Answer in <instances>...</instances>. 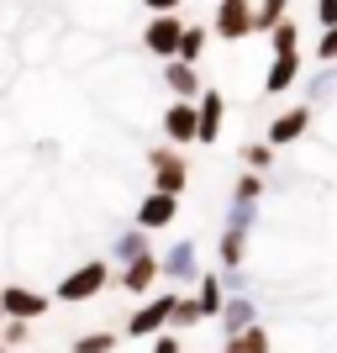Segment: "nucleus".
Masks as SVG:
<instances>
[{
  "label": "nucleus",
  "instance_id": "nucleus-1",
  "mask_svg": "<svg viewBox=\"0 0 337 353\" xmlns=\"http://www.w3.org/2000/svg\"><path fill=\"white\" fill-rule=\"evenodd\" d=\"M116 285V269L105 264V259H85L79 269H69L59 280V290H53V301H63V306H85V301H95V295H105Z\"/></svg>",
  "mask_w": 337,
  "mask_h": 353
},
{
  "label": "nucleus",
  "instance_id": "nucleus-2",
  "mask_svg": "<svg viewBox=\"0 0 337 353\" xmlns=\"http://www.w3.org/2000/svg\"><path fill=\"white\" fill-rule=\"evenodd\" d=\"M147 190H159V195H185L190 190V153H179V148L159 143V148H147Z\"/></svg>",
  "mask_w": 337,
  "mask_h": 353
},
{
  "label": "nucleus",
  "instance_id": "nucleus-3",
  "mask_svg": "<svg viewBox=\"0 0 337 353\" xmlns=\"http://www.w3.org/2000/svg\"><path fill=\"white\" fill-rule=\"evenodd\" d=\"M159 280L169 285L174 295L195 290V280H201V248H195L190 237H174V243L159 253Z\"/></svg>",
  "mask_w": 337,
  "mask_h": 353
},
{
  "label": "nucleus",
  "instance_id": "nucleus-4",
  "mask_svg": "<svg viewBox=\"0 0 337 353\" xmlns=\"http://www.w3.org/2000/svg\"><path fill=\"white\" fill-rule=\"evenodd\" d=\"M174 301H179L174 290H153V295L143 301V306H137L132 316H127V327H121V332H127V338H143V343H153L159 332H169V316H174Z\"/></svg>",
  "mask_w": 337,
  "mask_h": 353
},
{
  "label": "nucleus",
  "instance_id": "nucleus-5",
  "mask_svg": "<svg viewBox=\"0 0 337 353\" xmlns=\"http://www.w3.org/2000/svg\"><path fill=\"white\" fill-rule=\"evenodd\" d=\"M311 121H316V105H311V101H295V105H285V111H274V121H269V132H264V143L279 153V148L300 143V137L311 132Z\"/></svg>",
  "mask_w": 337,
  "mask_h": 353
},
{
  "label": "nucleus",
  "instance_id": "nucleus-6",
  "mask_svg": "<svg viewBox=\"0 0 337 353\" xmlns=\"http://www.w3.org/2000/svg\"><path fill=\"white\" fill-rule=\"evenodd\" d=\"M48 306H53V295L48 290H32V285H0V311H6V322H43Z\"/></svg>",
  "mask_w": 337,
  "mask_h": 353
},
{
  "label": "nucleus",
  "instance_id": "nucleus-7",
  "mask_svg": "<svg viewBox=\"0 0 337 353\" xmlns=\"http://www.w3.org/2000/svg\"><path fill=\"white\" fill-rule=\"evenodd\" d=\"M205 27L221 43H248L253 37V0H216V16Z\"/></svg>",
  "mask_w": 337,
  "mask_h": 353
},
{
  "label": "nucleus",
  "instance_id": "nucleus-8",
  "mask_svg": "<svg viewBox=\"0 0 337 353\" xmlns=\"http://www.w3.org/2000/svg\"><path fill=\"white\" fill-rule=\"evenodd\" d=\"M185 27H190V16H147L143 27V48L153 53V59H174L179 53V37H185Z\"/></svg>",
  "mask_w": 337,
  "mask_h": 353
},
{
  "label": "nucleus",
  "instance_id": "nucleus-9",
  "mask_svg": "<svg viewBox=\"0 0 337 353\" xmlns=\"http://www.w3.org/2000/svg\"><path fill=\"white\" fill-rule=\"evenodd\" d=\"M174 221H179V201L174 195H159V190H147L143 201H137V211H132V227H143L147 237L163 232V227H174Z\"/></svg>",
  "mask_w": 337,
  "mask_h": 353
},
{
  "label": "nucleus",
  "instance_id": "nucleus-10",
  "mask_svg": "<svg viewBox=\"0 0 337 353\" xmlns=\"http://www.w3.org/2000/svg\"><path fill=\"white\" fill-rule=\"evenodd\" d=\"M221 127H227V95L201 90V101H195V143H221Z\"/></svg>",
  "mask_w": 337,
  "mask_h": 353
},
{
  "label": "nucleus",
  "instance_id": "nucleus-11",
  "mask_svg": "<svg viewBox=\"0 0 337 353\" xmlns=\"http://www.w3.org/2000/svg\"><path fill=\"white\" fill-rule=\"evenodd\" d=\"M116 285H121L127 295H137V301H147V295L163 285V280H159V248L143 253V259H132L127 269H116Z\"/></svg>",
  "mask_w": 337,
  "mask_h": 353
},
{
  "label": "nucleus",
  "instance_id": "nucleus-12",
  "mask_svg": "<svg viewBox=\"0 0 337 353\" xmlns=\"http://www.w3.org/2000/svg\"><path fill=\"white\" fill-rule=\"evenodd\" d=\"M159 127H163V143L185 153V148L195 143V105L190 101H169V105H163V117H159Z\"/></svg>",
  "mask_w": 337,
  "mask_h": 353
},
{
  "label": "nucleus",
  "instance_id": "nucleus-13",
  "mask_svg": "<svg viewBox=\"0 0 337 353\" xmlns=\"http://www.w3.org/2000/svg\"><path fill=\"white\" fill-rule=\"evenodd\" d=\"M300 69H306L300 53H274V59H269V74H264V95L269 101H274V95H290V90L300 85Z\"/></svg>",
  "mask_w": 337,
  "mask_h": 353
},
{
  "label": "nucleus",
  "instance_id": "nucleus-14",
  "mask_svg": "<svg viewBox=\"0 0 337 353\" xmlns=\"http://www.w3.org/2000/svg\"><path fill=\"white\" fill-rule=\"evenodd\" d=\"M143 253H153V237H147L143 227H121V232L111 237V248H105V264H111V269H127L132 259H143Z\"/></svg>",
  "mask_w": 337,
  "mask_h": 353
},
{
  "label": "nucleus",
  "instance_id": "nucleus-15",
  "mask_svg": "<svg viewBox=\"0 0 337 353\" xmlns=\"http://www.w3.org/2000/svg\"><path fill=\"white\" fill-rule=\"evenodd\" d=\"M163 90L174 95V101H201V90H205V79H201V69L195 63H179V59H169L163 63Z\"/></svg>",
  "mask_w": 337,
  "mask_h": 353
},
{
  "label": "nucleus",
  "instance_id": "nucleus-16",
  "mask_svg": "<svg viewBox=\"0 0 337 353\" xmlns=\"http://www.w3.org/2000/svg\"><path fill=\"white\" fill-rule=\"evenodd\" d=\"M221 338H237V332H248V327H258L264 316H258V301L253 295H227V306H221Z\"/></svg>",
  "mask_w": 337,
  "mask_h": 353
},
{
  "label": "nucleus",
  "instance_id": "nucleus-17",
  "mask_svg": "<svg viewBox=\"0 0 337 353\" xmlns=\"http://www.w3.org/2000/svg\"><path fill=\"white\" fill-rule=\"evenodd\" d=\"M190 301L201 306V322H216V316H221V306H227V285H221L216 269H201V280H195Z\"/></svg>",
  "mask_w": 337,
  "mask_h": 353
},
{
  "label": "nucleus",
  "instance_id": "nucleus-18",
  "mask_svg": "<svg viewBox=\"0 0 337 353\" xmlns=\"http://www.w3.org/2000/svg\"><path fill=\"white\" fill-rule=\"evenodd\" d=\"M216 259H221V274H237V269L248 264V232H243V227H221Z\"/></svg>",
  "mask_w": 337,
  "mask_h": 353
},
{
  "label": "nucleus",
  "instance_id": "nucleus-19",
  "mask_svg": "<svg viewBox=\"0 0 337 353\" xmlns=\"http://www.w3.org/2000/svg\"><path fill=\"white\" fill-rule=\"evenodd\" d=\"M264 190H269V174H237V185H232V206L237 211H258V201H264Z\"/></svg>",
  "mask_w": 337,
  "mask_h": 353
},
{
  "label": "nucleus",
  "instance_id": "nucleus-20",
  "mask_svg": "<svg viewBox=\"0 0 337 353\" xmlns=\"http://www.w3.org/2000/svg\"><path fill=\"white\" fill-rule=\"evenodd\" d=\"M221 353H274V338H269V327H248V332H237V338H221Z\"/></svg>",
  "mask_w": 337,
  "mask_h": 353
},
{
  "label": "nucleus",
  "instance_id": "nucleus-21",
  "mask_svg": "<svg viewBox=\"0 0 337 353\" xmlns=\"http://www.w3.org/2000/svg\"><path fill=\"white\" fill-rule=\"evenodd\" d=\"M290 16V0H253V37H269Z\"/></svg>",
  "mask_w": 337,
  "mask_h": 353
},
{
  "label": "nucleus",
  "instance_id": "nucleus-22",
  "mask_svg": "<svg viewBox=\"0 0 337 353\" xmlns=\"http://www.w3.org/2000/svg\"><path fill=\"white\" fill-rule=\"evenodd\" d=\"M205 43H211V27H205V21H190V27H185V37H179V53H174V59H179V63H201Z\"/></svg>",
  "mask_w": 337,
  "mask_h": 353
},
{
  "label": "nucleus",
  "instance_id": "nucleus-23",
  "mask_svg": "<svg viewBox=\"0 0 337 353\" xmlns=\"http://www.w3.org/2000/svg\"><path fill=\"white\" fill-rule=\"evenodd\" d=\"M116 343H121V338L111 332V327H95V332H79L69 353H116Z\"/></svg>",
  "mask_w": 337,
  "mask_h": 353
},
{
  "label": "nucleus",
  "instance_id": "nucleus-24",
  "mask_svg": "<svg viewBox=\"0 0 337 353\" xmlns=\"http://www.w3.org/2000/svg\"><path fill=\"white\" fill-rule=\"evenodd\" d=\"M269 48H274V53H300V21H295V16H285V21L269 32Z\"/></svg>",
  "mask_w": 337,
  "mask_h": 353
},
{
  "label": "nucleus",
  "instance_id": "nucleus-25",
  "mask_svg": "<svg viewBox=\"0 0 337 353\" xmlns=\"http://www.w3.org/2000/svg\"><path fill=\"white\" fill-rule=\"evenodd\" d=\"M237 159H243V169H248V174H269V169H274V148H269V143H243V153H237Z\"/></svg>",
  "mask_w": 337,
  "mask_h": 353
},
{
  "label": "nucleus",
  "instance_id": "nucleus-26",
  "mask_svg": "<svg viewBox=\"0 0 337 353\" xmlns=\"http://www.w3.org/2000/svg\"><path fill=\"white\" fill-rule=\"evenodd\" d=\"M190 327H201V306H195L190 295H179L174 316H169V332H190Z\"/></svg>",
  "mask_w": 337,
  "mask_h": 353
},
{
  "label": "nucleus",
  "instance_id": "nucleus-27",
  "mask_svg": "<svg viewBox=\"0 0 337 353\" xmlns=\"http://www.w3.org/2000/svg\"><path fill=\"white\" fill-rule=\"evenodd\" d=\"M32 343V327L27 322H0V348L6 353H21Z\"/></svg>",
  "mask_w": 337,
  "mask_h": 353
},
{
  "label": "nucleus",
  "instance_id": "nucleus-28",
  "mask_svg": "<svg viewBox=\"0 0 337 353\" xmlns=\"http://www.w3.org/2000/svg\"><path fill=\"white\" fill-rule=\"evenodd\" d=\"M337 90V69H322V74H311L306 79V95H311V105L322 101V95H332Z\"/></svg>",
  "mask_w": 337,
  "mask_h": 353
},
{
  "label": "nucleus",
  "instance_id": "nucleus-29",
  "mask_svg": "<svg viewBox=\"0 0 337 353\" xmlns=\"http://www.w3.org/2000/svg\"><path fill=\"white\" fill-rule=\"evenodd\" d=\"M316 63H322V69H337V27L316 32Z\"/></svg>",
  "mask_w": 337,
  "mask_h": 353
},
{
  "label": "nucleus",
  "instance_id": "nucleus-30",
  "mask_svg": "<svg viewBox=\"0 0 337 353\" xmlns=\"http://www.w3.org/2000/svg\"><path fill=\"white\" fill-rule=\"evenodd\" d=\"M337 27V0H316V32H332Z\"/></svg>",
  "mask_w": 337,
  "mask_h": 353
},
{
  "label": "nucleus",
  "instance_id": "nucleus-31",
  "mask_svg": "<svg viewBox=\"0 0 337 353\" xmlns=\"http://www.w3.org/2000/svg\"><path fill=\"white\" fill-rule=\"evenodd\" d=\"M147 353H185V343H179V332H159L147 343Z\"/></svg>",
  "mask_w": 337,
  "mask_h": 353
},
{
  "label": "nucleus",
  "instance_id": "nucleus-32",
  "mask_svg": "<svg viewBox=\"0 0 337 353\" xmlns=\"http://www.w3.org/2000/svg\"><path fill=\"white\" fill-rule=\"evenodd\" d=\"M143 11L147 16H179V11H185V0H143Z\"/></svg>",
  "mask_w": 337,
  "mask_h": 353
},
{
  "label": "nucleus",
  "instance_id": "nucleus-33",
  "mask_svg": "<svg viewBox=\"0 0 337 353\" xmlns=\"http://www.w3.org/2000/svg\"><path fill=\"white\" fill-rule=\"evenodd\" d=\"M0 322H6V311H0Z\"/></svg>",
  "mask_w": 337,
  "mask_h": 353
},
{
  "label": "nucleus",
  "instance_id": "nucleus-34",
  "mask_svg": "<svg viewBox=\"0 0 337 353\" xmlns=\"http://www.w3.org/2000/svg\"><path fill=\"white\" fill-rule=\"evenodd\" d=\"M0 353H6V348H0Z\"/></svg>",
  "mask_w": 337,
  "mask_h": 353
}]
</instances>
